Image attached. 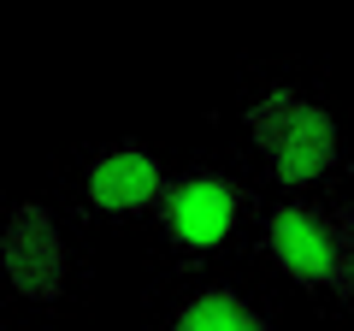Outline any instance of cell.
Returning <instances> with one entry per match:
<instances>
[{
  "instance_id": "1",
  "label": "cell",
  "mask_w": 354,
  "mask_h": 331,
  "mask_svg": "<svg viewBox=\"0 0 354 331\" xmlns=\"http://www.w3.org/2000/svg\"><path fill=\"white\" fill-rule=\"evenodd\" d=\"M248 125H254L266 160H272V172L283 184H313L337 160V125H330V113L301 101V95H290V89H272L266 101H254Z\"/></svg>"
},
{
  "instance_id": "2",
  "label": "cell",
  "mask_w": 354,
  "mask_h": 331,
  "mask_svg": "<svg viewBox=\"0 0 354 331\" xmlns=\"http://www.w3.org/2000/svg\"><path fill=\"white\" fill-rule=\"evenodd\" d=\"M160 225L171 242L183 249H213V242L230 237V225L242 219V184L218 178V172H189L160 190Z\"/></svg>"
},
{
  "instance_id": "3",
  "label": "cell",
  "mask_w": 354,
  "mask_h": 331,
  "mask_svg": "<svg viewBox=\"0 0 354 331\" xmlns=\"http://www.w3.org/2000/svg\"><path fill=\"white\" fill-rule=\"evenodd\" d=\"M266 249L295 284L342 290V237H337V219H325L319 207H307V202L278 207L272 225H266Z\"/></svg>"
},
{
  "instance_id": "4",
  "label": "cell",
  "mask_w": 354,
  "mask_h": 331,
  "mask_svg": "<svg viewBox=\"0 0 354 331\" xmlns=\"http://www.w3.org/2000/svg\"><path fill=\"white\" fill-rule=\"evenodd\" d=\"M160 190H165L160 160L142 148H113L88 166V202L106 213H148V207H160Z\"/></svg>"
},
{
  "instance_id": "5",
  "label": "cell",
  "mask_w": 354,
  "mask_h": 331,
  "mask_svg": "<svg viewBox=\"0 0 354 331\" xmlns=\"http://www.w3.org/2000/svg\"><path fill=\"white\" fill-rule=\"evenodd\" d=\"M6 272L24 296H59V242L41 207H24L6 231Z\"/></svg>"
},
{
  "instance_id": "6",
  "label": "cell",
  "mask_w": 354,
  "mask_h": 331,
  "mask_svg": "<svg viewBox=\"0 0 354 331\" xmlns=\"http://www.w3.org/2000/svg\"><path fill=\"white\" fill-rule=\"evenodd\" d=\"M171 331H278V325H266L236 290H201L171 319Z\"/></svg>"
},
{
  "instance_id": "7",
  "label": "cell",
  "mask_w": 354,
  "mask_h": 331,
  "mask_svg": "<svg viewBox=\"0 0 354 331\" xmlns=\"http://www.w3.org/2000/svg\"><path fill=\"white\" fill-rule=\"evenodd\" d=\"M337 237H342V296H354V202L342 207V219H337Z\"/></svg>"
}]
</instances>
